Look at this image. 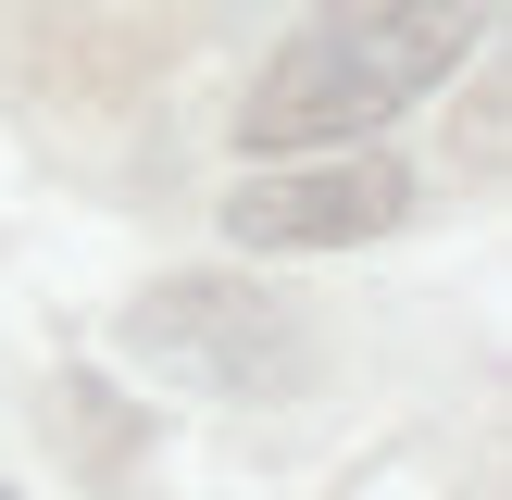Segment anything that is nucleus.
Masks as SVG:
<instances>
[{
	"instance_id": "nucleus-1",
	"label": "nucleus",
	"mask_w": 512,
	"mask_h": 500,
	"mask_svg": "<svg viewBox=\"0 0 512 500\" xmlns=\"http://www.w3.org/2000/svg\"><path fill=\"white\" fill-rule=\"evenodd\" d=\"M488 38V0H313L275 38V63L238 100L250 163H300V150H363L400 100H425L463 50Z\"/></svg>"
},
{
	"instance_id": "nucleus-3",
	"label": "nucleus",
	"mask_w": 512,
	"mask_h": 500,
	"mask_svg": "<svg viewBox=\"0 0 512 500\" xmlns=\"http://www.w3.org/2000/svg\"><path fill=\"white\" fill-rule=\"evenodd\" d=\"M400 213H413V175L363 138V150H313V163L238 175L225 238H238V250H350V238H388Z\"/></svg>"
},
{
	"instance_id": "nucleus-2",
	"label": "nucleus",
	"mask_w": 512,
	"mask_h": 500,
	"mask_svg": "<svg viewBox=\"0 0 512 500\" xmlns=\"http://www.w3.org/2000/svg\"><path fill=\"white\" fill-rule=\"evenodd\" d=\"M125 350H138L150 375H175V388H200V400H288L300 375H313L300 313L263 300V288H225V275H163V288L125 313Z\"/></svg>"
}]
</instances>
